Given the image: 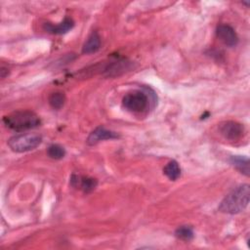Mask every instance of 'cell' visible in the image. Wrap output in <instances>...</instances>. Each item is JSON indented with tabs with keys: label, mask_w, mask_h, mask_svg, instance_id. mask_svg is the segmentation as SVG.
<instances>
[{
	"label": "cell",
	"mask_w": 250,
	"mask_h": 250,
	"mask_svg": "<svg viewBox=\"0 0 250 250\" xmlns=\"http://www.w3.org/2000/svg\"><path fill=\"white\" fill-rule=\"evenodd\" d=\"M250 188L247 184L233 188L219 205V211L227 214H237L246 209L249 203Z\"/></svg>",
	"instance_id": "6da1fadb"
},
{
	"label": "cell",
	"mask_w": 250,
	"mask_h": 250,
	"mask_svg": "<svg viewBox=\"0 0 250 250\" xmlns=\"http://www.w3.org/2000/svg\"><path fill=\"white\" fill-rule=\"evenodd\" d=\"M5 126L16 132H21L36 128L41 121L37 114L30 110H18L3 118Z\"/></svg>",
	"instance_id": "7a4b0ae2"
},
{
	"label": "cell",
	"mask_w": 250,
	"mask_h": 250,
	"mask_svg": "<svg viewBox=\"0 0 250 250\" xmlns=\"http://www.w3.org/2000/svg\"><path fill=\"white\" fill-rule=\"evenodd\" d=\"M42 142V137L36 133L18 134L9 139L8 145L13 151L25 152L36 148Z\"/></svg>",
	"instance_id": "3957f363"
},
{
	"label": "cell",
	"mask_w": 250,
	"mask_h": 250,
	"mask_svg": "<svg viewBox=\"0 0 250 250\" xmlns=\"http://www.w3.org/2000/svg\"><path fill=\"white\" fill-rule=\"evenodd\" d=\"M122 105L128 111L140 113L148 107L149 97L144 91H133L123 97Z\"/></svg>",
	"instance_id": "277c9868"
},
{
	"label": "cell",
	"mask_w": 250,
	"mask_h": 250,
	"mask_svg": "<svg viewBox=\"0 0 250 250\" xmlns=\"http://www.w3.org/2000/svg\"><path fill=\"white\" fill-rule=\"evenodd\" d=\"M219 130L226 139L230 141L240 139L244 133L243 126L235 121H227L222 123L219 127Z\"/></svg>",
	"instance_id": "5b68a950"
},
{
	"label": "cell",
	"mask_w": 250,
	"mask_h": 250,
	"mask_svg": "<svg viewBox=\"0 0 250 250\" xmlns=\"http://www.w3.org/2000/svg\"><path fill=\"white\" fill-rule=\"evenodd\" d=\"M219 39L229 47H234L238 43V36L234 29L229 24H220L216 29Z\"/></svg>",
	"instance_id": "8992f818"
},
{
	"label": "cell",
	"mask_w": 250,
	"mask_h": 250,
	"mask_svg": "<svg viewBox=\"0 0 250 250\" xmlns=\"http://www.w3.org/2000/svg\"><path fill=\"white\" fill-rule=\"evenodd\" d=\"M70 184L74 188H79L81 190H83V192L89 193L96 188L98 181L90 177L72 175L70 178Z\"/></svg>",
	"instance_id": "52a82bcc"
},
{
	"label": "cell",
	"mask_w": 250,
	"mask_h": 250,
	"mask_svg": "<svg viewBox=\"0 0 250 250\" xmlns=\"http://www.w3.org/2000/svg\"><path fill=\"white\" fill-rule=\"evenodd\" d=\"M118 138V134L105 129L103 126L97 127L94 131H92L87 139V143L91 146L98 144L101 141H104V140H111V139H116Z\"/></svg>",
	"instance_id": "ba28073f"
},
{
	"label": "cell",
	"mask_w": 250,
	"mask_h": 250,
	"mask_svg": "<svg viewBox=\"0 0 250 250\" xmlns=\"http://www.w3.org/2000/svg\"><path fill=\"white\" fill-rule=\"evenodd\" d=\"M74 26V21L70 18H64V20L59 24H52L50 22L44 23L45 31L52 34H64Z\"/></svg>",
	"instance_id": "9c48e42d"
},
{
	"label": "cell",
	"mask_w": 250,
	"mask_h": 250,
	"mask_svg": "<svg viewBox=\"0 0 250 250\" xmlns=\"http://www.w3.org/2000/svg\"><path fill=\"white\" fill-rule=\"evenodd\" d=\"M128 68H129V62L122 59V60H116L108 62L105 65L104 71L108 76H115V75H119L120 73H123Z\"/></svg>",
	"instance_id": "30bf717a"
},
{
	"label": "cell",
	"mask_w": 250,
	"mask_h": 250,
	"mask_svg": "<svg viewBox=\"0 0 250 250\" xmlns=\"http://www.w3.org/2000/svg\"><path fill=\"white\" fill-rule=\"evenodd\" d=\"M101 48V37L97 31H93L88 38L86 39L85 43L82 47L83 54H93L99 51Z\"/></svg>",
	"instance_id": "8fae6325"
},
{
	"label": "cell",
	"mask_w": 250,
	"mask_h": 250,
	"mask_svg": "<svg viewBox=\"0 0 250 250\" xmlns=\"http://www.w3.org/2000/svg\"><path fill=\"white\" fill-rule=\"evenodd\" d=\"M230 163L242 174L249 176V159L246 156L233 155L230 157Z\"/></svg>",
	"instance_id": "7c38bea8"
},
{
	"label": "cell",
	"mask_w": 250,
	"mask_h": 250,
	"mask_svg": "<svg viewBox=\"0 0 250 250\" xmlns=\"http://www.w3.org/2000/svg\"><path fill=\"white\" fill-rule=\"evenodd\" d=\"M163 173L171 181H176L181 176V168L176 160H171L163 168Z\"/></svg>",
	"instance_id": "4fadbf2b"
},
{
	"label": "cell",
	"mask_w": 250,
	"mask_h": 250,
	"mask_svg": "<svg viewBox=\"0 0 250 250\" xmlns=\"http://www.w3.org/2000/svg\"><path fill=\"white\" fill-rule=\"evenodd\" d=\"M65 102V96L62 92H54L49 97V104L55 109H60L62 107Z\"/></svg>",
	"instance_id": "5bb4252c"
},
{
	"label": "cell",
	"mask_w": 250,
	"mask_h": 250,
	"mask_svg": "<svg viewBox=\"0 0 250 250\" xmlns=\"http://www.w3.org/2000/svg\"><path fill=\"white\" fill-rule=\"evenodd\" d=\"M175 235L179 239H182L184 241H189L193 238L194 233L192 229L189 226H181L176 229Z\"/></svg>",
	"instance_id": "9a60e30c"
},
{
	"label": "cell",
	"mask_w": 250,
	"mask_h": 250,
	"mask_svg": "<svg viewBox=\"0 0 250 250\" xmlns=\"http://www.w3.org/2000/svg\"><path fill=\"white\" fill-rule=\"evenodd\" d=\"M47 153H48L49 157L58 160V159H62L64 157L65 149L58 144H53L48 147Z\"/></svg>",
	"instance_id": "2e32d148"
}]
</instances>
